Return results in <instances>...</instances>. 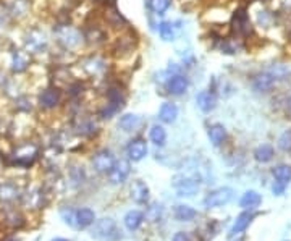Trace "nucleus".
<instances>
[{
  "instance_id": "412c9836",
  "label": "nucleus",
  "mask_w": 291,
  "mask_h": 241,
  "mask_svg": "<svg viewBox=\"0 0 291 241\" xmlns=\"http://www.w3.org/2000/svg\"><path fill=\"white\" fill-rule=\"evenodd\" d=\"M227 128L222 125V123H210L207 127V138L213 147H220L224 146L227 141Z\"/></svg>"
},
{
  "instance_id": "a211bd4d",
  "label": "nucleus",
  "mask_w": 291,
  "mask_h": 241,
  "mask_svg": "<svg viewBox=\"0 0 291 241\" xmlns=\"http://www.w3.org/2000/svg\"><path fill=\"white\" fill-rule=\"evenodd\" d=\"M36 157H37V147L33 144H25L15 151L13 164L21 165V167H29V165H33Z\"/></svg>"
},
{
  "instance_id": "f3484780",
  "label": "nucleus",
  "mask_w": 291,
  "mask_h": 241,
  "mask_svg": "<svg viewBox=\"0 0 291 241\" xmlns=\"http://www.w3.org/2000/svg\"><path fill=\"white\" fill-rule=\"evenodd\" d=\"M217 50L224 55H236L244 50V42L243 39L232 36V37H220L217 41Z\"/></svg>"
},
{
  "instance_id": "09e8293b",
  "label": "nucleus",
  "mask_w": 291,
  "mask_h": 241,
  "mask_svg": "<svg viewBox=\"0 0 291 241\" xmlns=\"http://www.w3.org/2000/svg\"><path fill=\"white\" fill-rule=\"evenodd\" d=\"M288 33H289V36H291V25L288 26Z\"/></svg>"
},
{
  "instance_id": "6e6552de",
  "label": "nucleus",
  "mask_w": 291,
  "mask_h": 241,
  "mask_svg": "<svg viewBox=\"0 0 291 241\" xmlns=\"http://www.w3.org/2000/svg\"><path fill=\"white\" fill-rule=\"evenodd\" d=\"M181 28H183L181 20H162V21H159L157 34L160 37V41L173 42L175 39H177V36L180 34Z\"/></svg>"
},
{
  "instance_id": "ea45409f",
  "label": "nucleus",
  "mask_w": 291,
  "mask_h": 241,
  "mask_svg": "<svg viewBox=\"0 0 291 241\" xmlns=\"http://www.w3.org/2000/svg\"><path fill=\"white\" fill-rule=\"evenodd\" d=\"M7 223H9L12 228H20L25 225V219H23V215L20 212L13 211L7 214Z\"/></svg>"
},
{
  "instance_id": "6ab92c4d",
  "label": "nucleus",
  "mask_w": 291,
  "mask_h": 241,
  "mask_svg": "<svg viewBox=\"0 0 291 241\" xmlns=\"http://www.w3.org/2000/svg\"><path fill=\"white\" fill-rule=\"evenodd\" d=\"M142 116L137 115V113H133V112H126V113H121L118 116V128L123 131V133H134L141 127H142Z\"/></svg>"
},
{
  "instance_id": "473e14b6",
  "label": "nucleus",
  "mask_w": 291,
  "mask_h": 241,
  "mask_svg": "<svg viewBox=\"0 0 291 241\" xmlns=\"http://www.w3.org/2000/svg\"><path fill=\"white\" fill-rule=\"evenodd\" d=\"M272 175L275 178V182L288 185L291 182V167L286 164H280L272 170Z\"/></svg>"
},
{
  "instance_id": "4be33fe9",
  "label": "nucleus",
  "mask_w": 291,
  "mask_h": 241,
  "mask_svg": "<svg viewBox=\"0 0 291 241\" xmlns=\"http://www.w3.org/2000/svg\"><path fill=\"white\" fill-rule=\"evenodd\" d=\"M129 193H131V199L134 201L136 204H146L149 203V198H151V191H149V186L146 185L141 180H136L131 183V188H129Z\"/></svg>"
},
{
  "instance_id": "0eeeda50",
  "label": "nucleus",
  "mask_w": 291,
  "mask_h": 241,
  "mask_svg": "<svg viewBox=\"0 0 291 241\" xmlns=\"http://www.w3.org/2000/svg\"><path fill=\"white\" fill-rule=\"evenodd\" d=\"M232 199H233V190L228 188V186H224V188H217V190L210 191L207 196L204 198V207H207V209L224 207Z\"/></svg>"
},
{
  "instance_id": "a19ab883",
  "label": "nucleus",
  "mask_w": 291,
  "mask_h": 241,
  "mask_svg": "<svg viewBox=\"0 0 291 241\" xmlns=\"http://www.w3.org/2000/svg\"><path fill=\"white\" fill-rule=\"evenodd\" d=\"M60 215H62V219L65 223L68 225H75L76 223V211H73L71 207H65L60 211Z\"/></svg>"
},
{
  "instance_id": "aec40b11",
  "label": "nucleus",
  "mask_w": 291,
  "mask_h": 241,
  "mask_svg": "<svg viewBox=\"0 0 291 241\" xmlns=\"http://www.w3.org/2000/svg\"><path fill=\"white\" fill-rule=\"evenodd\" d=\"M157 116L160 123H164V125H172L178 120L180 116V108L178 105L172 102V100H167L162 105L159 107V112H157Z\"/></svg>"
},
{
  "instance_id": "2eb2a0df",
  "label": "nucleus",
  "mask_w": 291,
  "mask_h": 241,
  "mask_svg": "<svg viewBox=\"0 0 291 241\" xmlns=\"http://www.w3.org/2000/svg\"><path fill=\"white\" fill-rule=\"evenodd\" d=\"M275 84H277V80H275V78L269 72H267V70L256 73L251 80V88L254 89L256 92H259V94L270 92Z\"/></svg>"
},
{
  "instance_id": "f257e3e1",
  "label": "nucleus",
  "mask_w": 291,
  "mask_h": 241,
  "mask_svg": "<svg viewBox=\"0 0 291 241\" xmlns=\"http://www.w3.org/2000/svg\"><path fill=\"white\" fill-rule=\"evenodd\" d=\"M53 37H55L57 44L65 52H75L84 45L83 29L76 28L75 25H71V23H68V21L57 23L55 28H53Z\"/></svg>"
},
{
  "instance_id": "39448f33",
  "label": "nucleus",
  "mask_w": 291,
  "mask_h": 241,
  "mask_svg": "<svg viewBox=\"0 0 291 241\" xmlns=\"http://www.w3.org/2000/svg\"><path fill=\"white\" fill-rule=\"evenodd\" d=\"M201 186V176L197 173H180L173 178V188L177 190L178 196H194Z\"/></svg>"
},
{
  "instance_id": "de8ad7c7",
  "label": "nucleus",
  "mask_w": 291,
  "mask_h": 241,
  "mask_svg": "<svg viewBox=\"0 0 291 241\" xmlns=\"http://www.w3.org/2000/svg\"><path fill=\"white\" fill-rule=\"evenodd\" d=\"M52 241H70V239H66V238H53Z\"/></svg>"
},
{
  "instance_id": "2f4dec72",
  "label": "nucleus",
  "mask_w": 291,
  "mask_h": 241,
  "mask_svg": "<svg viewBox=\"0 0 291 241\" xmlns=\"http://www.w3.org/2000/svg\"><path fill=\"white\" fill-rule=\"evenodd\" d=\"M173 214H175V219H177L178 222H191L197 217L196 209H193L188 204H178L177 207H175Z\"/></svg>"
},
{
  "instance_id": "a18cd8bd",
  "label": "nucleus",
  "mask_w": 291,
  "mask_h": 241,
  "mask_svg": "<svg viewBox=\"0 0 291 241\" xmlns=\"http://www.w3.org/2000/svg\"><path fill=\"white\" fill-rule=\"evenodd\" d=\"M278 2H280V9L283 12H286V13L291 12V0H278Z\"/></svg>"
},
{
  "instance_id": "7ed1b4c3",
  "label": "nucleus",
  "mask_w": 291,
  "mask_h": 241,
  "mask_svg": "<svg viewBox=\"0 0 291 241\" xmlns=\"http://www.w3.org/2000/svg\"><path fill=\"white\" fill-rule=\"evenodd\" d=\"M189 86H191V80H189V76L185 72H178V73H173V75L165 73L164 88H165L168 96H172V97L185 96L186 92L189 91Z\"/></svg>"
},
{
  "instance_id": "7c9ffc66",
  "label": "nucleus",
  "mask_w": 291,
  "mask_h": 241,
  "mask_svg": "<svg viewBox=\"0 0 291 241\" xmlns=\"http://www.w3.org/2000/svg\"><path fill=\"white\" fill-rule=\"evenodd\" d=\"M142 222H144V214L141 211H136V209H134V211L126 212L125 217H123V223H125V227L129 231L137 230L142 225Z\"/></svg>"
},
{
  "instance_id": "c9c22d12",
  "label": "nucleus",
  "mask_w": 291,
  "mask_h": 241,
  "mask_svg": "<svg viewBox=\"0 0 291 241\" xmlns=\"http://www.w3.org/2000/svg\"><path fill=\"white\" fill-rule=\"evenodd\" d=\"M20 196L18 194V188L12 183H5L0 186V199L4 201V203H13L15 199Z\"/></svg>"
},
{
  "instance_id": "72a5a7b5",
  "label": "nucleus",
  "mask_w": 291,
  "mask_h": 241,
  "mask_svg": "<svg viewBox=\"0 0 291 241\" xmlns=\"http://www.w3.org/2000/svg\"><path fill=\"white\" fill-rule=\"evenodd\" d=\"M267 72H269L275 80L278 81H285L288 80V78L291 76V72H289V68L286 65H283V64H273L270 65L269 68H267Z\"/></svg>"
},
{
  "instance_id": "a878e982",
  "label": "nucleus",
  "mask_w": 291,
  "mask_h": 241,
  "mask_svg": "<svg viewBox=\"0 0 291 241\" xmlns=\"http://www.w3.org/2000/svg\"><path fill=\"white\" fill-rule=\"evenodd\" d=\"M173 0H148V10L152 17L162 18L165 17V13L170 10Z\"/></svg>"
},
{
  "instance_id": "20e7f679",
  "label": "nucleus",
  "mask_w": 291,
  "mask_h": 241,
  "mask_svg": "<svg viewBox=\"0 0 291 241\" xmlns=\"http://www.w3.org/2000/svg\"><path fill=\"white\" fill-rule=\"evenodd\" d=\"M80 67L83 70V73L89 78H102L109 72V62L105 57L99 55V53H91L81 58Z\"/></svg>"
},
{
  "instance_id": "cd10ccee",
  "label": "nucleus",
  "mask_w": 291,
  "mask_h": 241,
  "mask_svg": "<svg viewBox=\"0 0 291 241\" xmlns=\"http://www.w3.org/2000/svg\"><path fill=\"white\" fill-rule=\"evenodd\" d=\"M96 222V214L93 209L89 207H81L76 211V225L81 228H86V227H91V225H94Z\"/></svg>"
},
{
  "instance_id": "c03bdc74",
  "label": "nucleus",
  "mask_w": 291,
  "mask_h": 241,
  "mask_svg": "<svg viewBox=\"0 0 291 241\" xmlns=\"http://www.w3.org/2000/svg\"><path fill=\"white\" fill-rule=\"evenodd\" d=\"M173 241H191V238L186 231H178V233H175Z\"/></svg>"
},
{
  "instance_id": "4c0bfd02",
  "label": "nucleus",
  "mask_w": 291,
  "mask_h": 241,
  "mask_svg": "<svg viewBox=\"0 0 291 241\" xmlns=\"http://www.w3.org/2000/svg\"><path fill=\"white\" fill-rule=\"evenodd\" d=\"M277 146H278V149L283 152H291V130L283 131L278 138V141H277Z\"/></svg>"
},
{
  "instance_id": "dca6fc26",
  "label": "nucleus",
  "mask_w": 291,
  "mask_h": 241,
  "mask_svg": "<svg viewBox=\"0 0 291 241\" xmlns=\"http://www.w3.org/2000/svg\"><path fill=\"white\" fill-rule=\"evenodd\" d=\"M148 152H149L148 143L142 138H133L126 144V155L129 162H141L148 155Z\"/></svg>"
},
{
  "instance_id": "c85d7f7f",
  "label": "nucleus",
  "mask_w": 291,
  "mask_h": 241,
  "mask_svg": "<svg viewBox=\"0 0 291 241\" xmlns=\"http://www.w3.org/2000/svg\"><path fill=\"white\" fill-rule=\"evenodd\" d=\"M31 10V0H10L9 2V12L13 17H25Z\"/></svg>"
},
{
  "instance_id": "5701e85b",
  "label": "nucleus",
  "mask_w": 291,
  "mask_h": 241,
  "mask_svg": "<svg viewBox=\"0 0 291 241\" xmlns=\"http://www.w3.org/2000/svg\"><path fill=\"white\" fill-rule=\"evenodd\" d=\"M75 130H76V133L81 135V136H93L97 131V123L94 118H91V116L83 115L76 120Z\"/></svg>"
},
{
  "instance_id": "79ce46f5",
  "label": "nucleus",
  "mask_w": 291,
  "mask_h": 241,
  "mask_svg": "<svg viewBox=\"0 0 291 241\" xmlns=\"http://www.w3.org/2000/svg\"><path fill=\"white\" fill-rule=\"evenodd\" d=\"M71 178H73L75 183H83V182H84V170H83V167H81V168H80V167H75V168L71 170Z\"/></svg>"
},
{
  "instance_id": "49530a36",
  "label": "nucleus",
  "mask_w": 291,
  "mask_h": 241,
  "mask_svg": "<svg viewBox=\"0 0 291 241\" xmlns=\"http://www.w3.org/2000/svg\"><path fill=\"white\" fill-rule=\"evenodd\" d=\"M286 112H288V115L291 116V96H289L288 100H286Z\"/></svg>"
},
{
  "instance_id": "393cba45",
  "label": "nucleus",
  "mask_w": 291,
  "mask_h": 241,
  "mask_svg": "<svg viewBox=\"0 0 291 241\" xmlns=\"http://www.w3.org/2000/svg\"><path fill=\"white\" fill-rule=\"evenodd\" d=\"M252 219H254V214H251V212L240 214L236 217V220L233 222L232 228H230V236H236V235H240V233H243L251 225Z\"/></svg>"
},
{
  "instance_id": "b1692460",
  "label": "nucleus",
  "mask_w": 291,
  "mask_h": 241,
  "mask_svg": "<svg viewBox=\"0 0 291 241\" xmlns=\"http://www.w3.org/2000/svg\"><path fill=\"white\" fill-rule=\"evenodd\" d=\"M167 130L164 125H160V123H154L151 128H149V141L157 146V147H164L167 144Z\"/></svg>"
},
{
  "instance_id": "f8f14e48",
  "label": "nucleus",
  "mask_w": 291,
  "mask_h": 241,
  "mask_svg": "<svg viewBox=\"0 0 291 241\" xmlns=\"http://www.w3.org/2000/svg\"><path fill=\"white\" fill-rule=\"evenodd\" d=\"M115 162H117V159H115V155L110 149H101L93 157V168L97 173H109L113 168Z\"/></svg>"
},
{
  "instance_id": "9b49d317",
  "label": "nucleus",
  "mask_w": 291,
  "mask_h": 241,
  "mask_svg": "<svg viewBox=\"0 0 291 241\" xmlns=\"http://www.w3.org/2000/svg\"><path fill=\"white\" fill-rule=\"evenodd\" d=\"M84 45L89 47H99L107 42V31L101 25H88V28L83 29Z\"/></svg>"
},
{
  "instance_id": "1a4fd4ad",
  "label": "nucleus",
  "mask_w": 291,
  "mask_h": 241,
  "mask_svg": "<svg viewBox=\"0 0 291 241\" xmlns=\"http://www.w3.org/2000/svg\"><path fill=\"white\" fill-rule=\"evenodd\" d=\"M25 45H26L28 53H42L49 47V39L45 36L44 31L33 29V31H29Z\"/></svg>"
},
{
  "instance_id": "8fccbe9b",
  "label": "nucleus",
  "mask_w": 291,
  "mask_h": 241,
  "mask_svg": "<svg viewBox=\"0 0 291 241\" xmlns=\"http://www.w3.org/2000/svg\"><path fill=\"white\" fill-rule=\"evenodd\" d=\"M257 2H265V0H257Z\"/></svg>"
},
{
  "instance_id": "e433bc0d",
  "label": "nucleus",
  "mask_w": 291,
  "mask_h": 241,
  "mask_svg": "<svg viewBox=\"0 0 291 241\" xmlns=\"http://www.w3.org/2000/svg\"><path fill=\"white\" fill-rule=\"evenodd\" d=\"M273 21H275V15L272 12H269V10L257 12V18H256L257 26H260V28H272Z\"/></svg>"
},
{
  "instance_id": "c756f323",
  "label": "nucleus",
  "mask_w": 291,
  "mask_h": 241,
  "mask_svg": "<svg viewBox=\"0 0 291 241\" xmlns=\"http://www.w3.org/2000/svg\"><path fill=\"white\" fill-rule=\"evenodd\" d=\"M275 157V149L272 144H260L254 151V159L259 164H269V162Z\"/></svg>"
},
{
  "instance_id": "58836bf2",
  "label": "nucleus",
  "mask_w": 291,
  "mask_h": 241,
  "mask_svg": "<svg viewBox=\"0 0 291 241\" xmlns=\"http://www.w3.org/2000/svg\"><path fill=\"white\" fill-rule=\"evenodd\" d=\"M144 217L149 222H157L160 217H162V206H160V204H151L148 207V211H146Z\"/></svg>"
},
{
  "instance_id": "f704fd0d",
  "label": "nucleus",
  "mask_w": 291,
  "mask_h": 241,
  "mask_svg": "<svg viewBox=\"0 0 291 241\" xmlns=\"http://www.w3.org/2000/svg\"><path fill=\"white\" fill-rule=\"evenodd\" d=\"M28 65H29V60L25 53L21 52H15L12 55V70L15 73H23L28 70Z\"/></svg>"
},
{
  "instance_id": "bb28decb",
  "label": "nucleus",
  "mask_w": 291,
  "mask_h": 241,
  "mask_svg": "<svg viewBox=\"0 0 291 241\" xmlns=\"http://www.w3.org/2000/svg\"><path fill=\"white\" fill-rule=\"evenodd\" d=\"M260 203H262V196L254 190L246 191L240 199V206L243 209H246V211H254V209L260 206Z\"/></svg>"
},
{
  "instance_id": "f03ea898",
  "label": "nucleus",
  "mask_w": 291,
  "mask_h": 241,
  "mask_svg": "<svg viewBox=\"0 0 291 241\" xmlns=\"http://www.w3.org/2000/svg\"><path fill=\"white\" fill-rule=\"evenodd\" d=\"M91 236L99 241H118L121 238V231L117 222L110 219V217H105V219L94 222V227L91 230Z\"/></svg>"
},
{
  "instance_id": "37998d69",
  "label": "nucleus",
  "mask_w": 291,
  "mask_h": 241,
  "mask_svg": "<svg viewBox=\"0 0 291 241\" xmlns=\"http://www.w3.org/2000/svg\"><path fill=\"white\" fill-rule=\"evenodd\" d=\"M285 186H286V185L275 182V183H273V186H272V191H273L275 196H281V194L285 193Z\"/></svg>"
},
{
  "instance_id": "423d86ee",
  "label": "nucleus",
  "mask_w": 291,
  "mask_h": 241,
  "mask_svg": "<svg viewBox=\"0 0 291 241\" xmlns=\"http://www.w3.org/2000/svg\"><path fill=\"white\" fill-rule=\"evenodd\" d=\"M254 33V26L246 9H238L232 17V34L240 39H248Z\"/></svg>"
},
{
  "instance_id": "ddd939ff",
  "label": "nucleus",
  "mask_w": 291,
  "mask_h": 241,
  "mask_svg": "<svg viewBox=\"0 0 291 241\" xmlns=\"http://www.w3.org/2000/svg\"><path fill=\"white\" fill-rule=\"evenodd\" d=\"M62 104V91L58 86H49L39 94V107L44 110H53Z\"/></svg>"
},
{
  "instance_id": "9d476101",
  "label": "nucleus",
  "mask_w": 291,
  "mask_h": 241,
  "mask_svg": "<svg viewBox=\"0 0 291 241\" xmlns=\"http://www.w3.org/2000/svg\"><path fill=\"white\" fill-rule=\"evenodd\" d=\"M194 102L202 113H212L219 105V96L212 89H202L196 94Z\"/></svg>"
},
{
  "instance_id": "4468645a",
  "label": "nucleus",
  "mask_w": 291,
  "mask_h": 241,
  "mask_svg": "<svg viewBox=\"0 0 291 241\" xmlns=\"http://www.w3.org/2000/svg\"><path fill=\"white\" fill-rule=\"evenodd\" d=\"M129 173H131V162L128 159H118L109 172V180L112 185H121L128 180Z\"/></svg>"
}]
</instances>
